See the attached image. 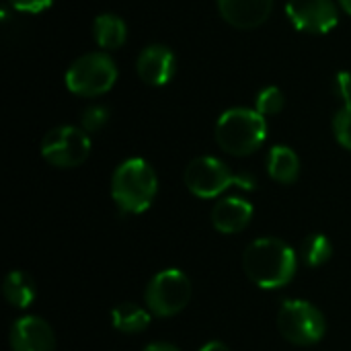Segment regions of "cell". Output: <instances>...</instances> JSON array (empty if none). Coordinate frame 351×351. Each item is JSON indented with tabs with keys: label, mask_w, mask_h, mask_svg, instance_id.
I'll return each instance as SVG.
<instances>
[{
	"label": "cell",
	"mask_w": 351,
	"mask_h": 351,
	"mask_svg": "<svg viewBox=\"0 0 351 351\" xmlns=\"http://www.w3.org/2000/svg\"><path fill=\"white\" fill-rule=\"evenodd\" d=\"M93 37L103 49H119L128 39V27L117 14H99L93 23Z\"/></svg>",
	"instance_id": "cell-15"
},
{
	"label": "cell",
	"mask_w": 351,
	"mask_h": 351,
	"mask_svg": "<svg viewBox=\"0 0 351 351\" xmlns=\"http://www.w3.org/2000/svg\"><path fill=\"white\" fill-rule=\"evenodd\" d=\"M333 134L337 138V142L346 148L351 150V103H346L339 107V111L333 117Z\"/></svg>",
	"instance_id": "cell-20"
},
{
	"label": "cell",
	"mask_w": 351,
	"mask_h": 351,
	"mask_svg": "<svg viewBox=\"0 0 351 351\" xmlns=\"http://www.w3.org/2000/svg\"><path fill=\"white\" fill-rule=\"evenodd\" d=\"M286 14L304 33H329L339 23V10L333 0H288Z\"/></svg>",
	"instance_id": "cell-9"
},
{
	"label": "cell",
	"mask_w": 351,
	"mask_h": 351,
	"mask_svg": "<svg viewBox=\"0 0 351 351\" xmlns=\"http://www.w3.org/2000/svg\"><path fill=\"white\" fill-rule=\"evenodd\" d=\"M199 351H230V350H228V346H226V343H222V341H210V343H206V346H204Z\"/></svg>",
	"instance_id": "cell-25"
},
{
	"label": "cell",
	"mask_w": 351,
	"mask_h": 351,
	"mask_svg": "<svg viewBox=\"0 0 351 351\" xmlns=\"http://www.w3.org/2000/svg\"><path fill=\"white\" fill-rule=\"evenodd\" d=\"M150 315H152L150 311L134 302H121L111 311V323L119 333L134 335V333H142L150 325Z\"/></svg>",
	"instance_id": "cell-17"
},
{
	"label": "cell",
	"mask_w": 351,
	"mask_h": 351,
	"mask_svg": "<svg viewBox=\"0 0 351 351\" xmlns=\"http://www.w3.org/2000/svg\"><path fill=\"white\" fill-rule=\"evenodd\" d=\"M144 351H181L177 346H173V343H167V341H154V343H150V346H146Z\"/></svg>",
	"instance_id": "cell-24"
},
{
	"label": "cell",
	"mask_w": 351,
	"mask_h": 351,
	"mask_svg": "<svg viewBox=\"0 0 351 351\" xmlns=\"http://www.w3.org/2000/svg\"><path fill=\"white\" fill-rule=\"evenodd\" d=\"M218 146L232 156H249L267 138V121L257 109L234 107L220 115L214 130Z\"/></svg>",
	"instance_id": "cell-3"
},
{
	"label": "cell",
	"mask_w": 351,
	"mask_h": 351,
	"mask_svg": "<svg viewBox=\"0 0 351 351\" xmlns=\"http://www.w3.org/2000/svg\"><path fill=\"white\" fill-rule=\"evenodd\" d=\"M136 70L146 84L162 86L175 74V53L165 45H148L140 51Z\"/></svg>",
	"instance_id": "cell-12"
},
{
	"label": "cell",
	"mask_w": 351,
	"mask_h": 351,
	"mask_svg": "<svg viewBox=\"0 0 351 351\" xmlns=\"http://www.w3.org/2000/svg\"><path fill=\"white\" fill-rule=\"evenodd\" d=\"M187 189L202 199H214L222 195L228 187L239 185L243 189H253L255 181L251 177H237L226 162L214 156H197L185 169Z\"/></svg>",
	"instance_id": "cell-4"
},
{
	"label": "cell",
	"mask_w": 351,
	"mask_h": 351,
	"mask_svg": "<svg viewBox=\"0 0 351 351\" xmlns=\"http://www.w3.org/2000/svg\"><path fill=\"white\" fill-rule=\"evenodd\" d=\"M144 300L154 317H175L191 300V282L181 269H162L148 282Z\"/></svg>",
	"instance_id": "cell-7"
},
{
	"label": "cell",
	"mask_w": 351,
	"mask_h": 351,
	"mask_svg": "<svg viewBox=\"0 0 351 351\" xmlns=\"http://www.w3.org/2000/svg\"><path fill=\"white\" fill-rule=\"evenodd\" d=\"M267 173L276 183L292 185L300 175V158L288 146H274L267 154Z\"/></svg>",
	"instance_id": "cell-14"
},
{
	"label": "cell",
	"mask_w": 351,
	"mask_h": 351,
	"mask_svg": "<svg viewBox=\"0 0 351 351\" xmlns=\"http://www.w3.org/2000/svg\"><path fill=\"white\" fill-rule=\"evenodd\" d=\"M335 95L341 99V103H351V74L350 72H339L335 78Z\"/></svg>",
	"instance_id": "cell-23"
},
{
	"label": "cell",
	"mask_w": 351,
	"mask_h": 351,
	"mask_svg": "<svg viewBox=\"0 0 351 351\" xmlns=\"http://www.w3.org/2000/svg\"><path fill=\"white\" fill-rule=\"evenodd\" d=\"M2 296L4 300L14 308H27L35 300V282L29 274L14 269L4 278L2 284Z\"/></svg>",
	"instance_id": "cell-16"
},
{
	"label": "cell",
	"mask_w": 351,
	"mask_h": 351,
	"mask_svg": "<svg viewBox=\"0 0 351 351\" xmlns=\"http://www.w3.org/2000/svg\"><path fill=\"white\" fill-rule=\"evenodd\" d=\"M243 267L247 278L261 290H280L288 286L298 269L294 249L274 237L257 239L245 249Z\"/></svg>",
	"instance_id": "cell-1"
},
{
	"label": "cell",
	"mask_w": 351,
	"mask_h": 351,
	"mask_svg": "<svg viewBox=\"0 0 351 351\" xmlns=\"http://www.w3.org/2000/svg\"><path fill=\"white\" fill-rule=\"evenodd\" d=\"M117 80L115 62L101 51H90L72 62L66 72V86L78 97H99L113 88Z\"/></svg>",
	"instance_id": "cell-5"
},
{
	"label": "cell",
	"mask_w": 351,
	"mask_h": 351,
	"mask_svg": "<svg viewBox=\"0 0 351 351\" xmlns=\"http://www.w3.org/2000/svg\"><path fill=\"white\" fill-rule=\"evenodd\" d=\"M278 329L282 337L294 346H317L327 333L323 313L306 300H286L278 313Z\"/></svg>",
	"instance_id": "cell-6"
},
{
	"label": "cell",
	"mask_w": 351,
	"mask_h": 351,
	"mask_svg": "<svg viewBox=\"0 0 351 351\" xmlns=\"http://www.w3.org/2000/svg\"><path fill=\"white\" fill-rule=\"evenodd\" d=\"M339 4H341V8H343L348 14H351V0H339Z\"/></svg>",
	"instance_id": "cell-26"
},
{
	"label": "cell",
	"mask_w": 351,
	"mask_h": 351,
	"mask_svg": "<svg viewBox=\"0 0 351 351\" xmlns=\"http://www.w3.org/2000/svg\"><path fill=\"white\" fill-rule=\"evenodd\" d=\"M12 351H56V335L49 323L39 317H21L10 327Z\"/></svg>",
	"instance_id": "cell-10"
},
{
	"label": "cell",
	"mask_w": 351,
	"mask_h": 351,
	"mask_svg": "<svg viewBox=\"0 0 351 351\" xmlns=\"http://www.w3.org/2000/svg\"><path fill=\"white\" fill-rule=\"evenodd\" d=\"M158 193V177L144 158L123 160L111 179V197L125 214L146 212Z\"/></svg>",
	"instance_id": "cell-2"
},
{
	"label": "cell",
	"mask_w": 351,
	"mask_h": 351,
	"mask_svg": "<svg viewBox=\"0 0 351 351\" xmlns=\"http://www.w3.org/2000/svg\"><path fill=\"white\" fill-rule=\"evenodd\" d=\"M90 154V138L82 128L58 125L41 140V156L58 169L80 167Z\"/></svg>",
	"instance_id": "cell-8"
},
{
	"label": "cell",
	"mask_w": 351,
	"mask_h": 351,
	"mask_svg": "<svg viewBox=\"0 0 351 351\" xmlns=\"http://www.w3.org/2000/svg\"><path fill=\"white\" fill-rule=\"evenodd\" d=\"M253 220V206L237 195L216 202L212 210V224L222 234H239Z\"/></svg>",
	"instance_id": "cell-13"
},
{
	"label": "cell",
	"mask_w": 351,
	"mask_h": 351,
	"mask_svg": "<svg viewBox=\"0 0 351 351\" xmlns=\"http://www.w3.org/2000/svg\"><path fill=\"white\" fill-rule=\"evenodd\" d=\"M302 259L308 267H321L325 265L333 255V245L325 234H311L302 243Z\"/></svg>",
	"instance_id": "cell-18"
},
{
	"label": "cell",
	"mask_w": 351,
	"mask_h": 351,
	"mask_svg": "<svg viewBox=\"0 0 351 351\" xmlns=\"http://www.w3.org/2000/svg\"><path fill=\"white\" fill-rule=\"evenodd\" d=\"M53 0H8V4L14 8V10H21V12H41L45 10L47 6H51Z\"/></svg>",
	"instance_id": "cell-22"
},
{
	"label": "cell",
	"mask_w": 351,
	"mask_h": 351,
	"mask_svg": "<svg viewBox=\"0 0 351 351\" xmlns=\"http://www.w3.org/2000/svg\"><path fill=\"white\" fill-rule=\"evenodd\" d=\"M218 10L234 29L251 31L271 16L274 0H218Z\"/></svg>",
	"instance_id": "cell-11"
},
{
	"label": "cell",
	"mask_w": 351,
	"mask_h": 351,
	"mask_svg": "<svg viewBox=\"0 0 351 351\" xmlns=\"http://www.w3.org/2000/svg\"><path fill=\"white\" fill-rule=\"evenodd\" d=\"M255 109L267 117V115H278L284 109V93L278 86H267L257 95Z\"/></svg>",
	"instance_id": "cell-19"
},
{
	"label": "cell",
	"mask_w": 351,
	"mask_h": 351,
	"mask_svg": "<svg viewBox=\"0 0 351 351\" xmlns=\"http://www.w3.org/2000/svg\"><path fill=\"white\" fill-rule=\"evenodd\" d=\"M107 119H109V109L107 107H103V105H90V107H86L82 111L80 125H82V130L86 134H95V132H99V130L105 128Z\"/></svg>",
	"instance_id": "cell-21"
}]
</instances>
